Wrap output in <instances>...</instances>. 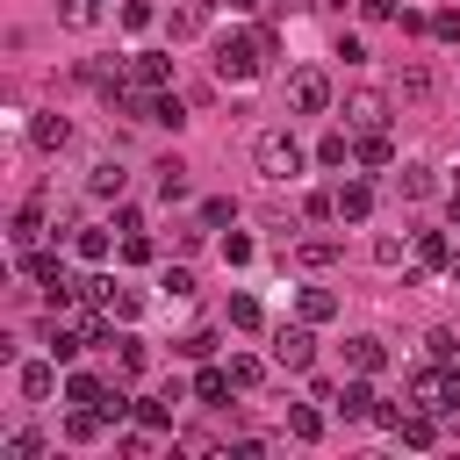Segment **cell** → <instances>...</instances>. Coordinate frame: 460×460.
Listing matches in <instances>:
<instances>
[{"label":"cell","mask_w":460,"mask_h":460,"mask_svg":"<svg viewBox=\"0 0 460 460\" xmlns=\"http://www.w3.org/2000/svg\"><path fill=\"white\" fill-rule=\"evenodd\" d=\"M410 402H417V410H438V417L460 410V367H453V359L417 367V374H410Z\"/></svg>","instance_id":"cell-1"},{"label":"cell","mask_w":460,"mask_h":460,"mask_svg":"<svg viewBox=\"0 0 460 460\" xmlns=\"http://www.w3.org/2000/svg\"><path fill=\"white\" fill-rule=\"evenodd\" d=\"M259 65H266L259 36H223V43H216V79H223V86H252Z\"/></svg>","instance_id":"cell-2"},{"label":"cell","mask_w":460,"mask_h":460,"mask_svg":"<svg viewBox=\"0 0 460 460\" xmlns=\"http://www.w3.org/2000/svg\"><path fill=\"white\" fill-rule=\"evenodd\" d=\"M252 165H259L266 180H295V172H302V144H295L288 129H266V137L252 144Z\"/></svg>","instance_id":"cell-3"},{"label":"cell","mask_w":460,"mask_h":460,"mask_svg":"<svg viewBox=\"0 0 460 460\" xmlns=\"http://www.w3.org/2000/svg\"><path fill=\"white\" fill-rule=\"evenodd\" d=\"M316 323H280L273 331V367H288V374H309V359H316V338H309Z\"/></svg>","instance_id":"cell-4"},{"label":"cell","mask_w":460,"mask_h":460,"mask_svg":"<svg viewBox=\"0 0 460 460\" xmlns=\"http://www.w3.org/2000/svg\"><path fill=\"white\" fill-rule=\"evenodd\" d=\"M288 108L295 115H323L331 108V79L323 72H288Z\"/></svg>","instance_id":"cell-5"},{"label":"cell","mask_w":460,"mask_h":460,"mask_svg":"<svg viewBox=\"0 0 460 460\" xmlns=\"http://www.w3.org/2000/svg\"><path fill=\"white\" fill-rule=\"evenodd\" d=\"M345 129H388V93L359 86V93L345 101Z\"/></svg>","instance_id":"cell-6"},{"label":"cell","mask_w":460,"mask_h":460,"mask_svg":"<svg viewBox=\"0 0 460 460\" xmlns=\"http://www.w3.org/2000/svg\"><path fill=\"white\" fill-rule=\"evenodd\" d=\"M367 381H374V374H352L345 388H331V410H338V417H374V388H367Z\"/></svg>","instance_id":"cell-7"},{"label":"cell","mask_w":460,"mask_h":460,"mask_svg":"<svg viewBox=\"0 0 460 460\" xmlns=\"http://www.w3.org/2000/svg\"><path fill=\"white\" fill-rule=\"evenodd\" d=\"M395 438H402V446H417V453H424V446H438V410H417V402H410V410H402V424H395Z\"/></svg>","instance_id":"cell-8"},{"label":"cell","mask_w":460,"mask_h":460,"mask_svg":"<svg viewBox=\"0 0 460 460\" xmlns=\"http://www.w3.org/2000/svg\"><path fill=\"white\" fill-rule=\"evenodd\" d=\"M129 79H137V86H151V93H165L172 58H165V50H137V58H129Z\"/></svg>","instance_id":"cell-9"},{"label":"cell","mask_w":460,"mask_h":460,"mask_svg":"<svg viewBox=\"0 0 460 460\" xmlns=\"http://www.w3.org/2000/svg\"><path fill=\"white\" fill-rule=\"evenodd\" d=\"M345 367H352V374H381V367H388V345H381V338H345Z\"/></svg>","instance_id":"cell-10"},{"label":"cell","mask_w":460,"mask_h":460,"mask_svg":"<svg viewBox=\"0 0 460 460\" xmlns=\"http://www.w3.org/2000/svg\"><path fill=\"white\" fill-rule=\"evenodd\" d=\"M14 381H22V395H29V402H43V395H58V359H29Z\"/></svg>","instance_id":"cell-11"},{"label":"cell","mask_w":460,"mask_h":460,"mask_svg":"<svg viewBox=\"0 0 460 460\" xmlns=\"http://www.w3.org/2000/svg\"><path fill=\"white\" fill-rule=\"evenodd\" d=\"M165 29H172V43H187V36H201V29H208V0H180Z\"/></svg>","instance_id":"cell-12"},{"label":"cell","mask_w":460,"mask_h":460,"mask_svg":"<svg viewBox=\"0 0 460 460\" xmlns=\"http://www.w3.org/2000/svg\"><path fill=\"white\" fill-rule=\"evenodd\" d=\"M29 144H36V151H65V144H72V122H65V115H36V122H29Z\"/></svg>","instance_id":"cell-13"},{"label":"cell","mask_w":460,"mask_h":460,"mask_svg":"<svg viewBox=\"0 0 460 460\" xmlns=\"http://www.w3.org/2000/svg\"><path fill=\"white\" fill-rule=\"evenodd\" d=\"M352 158H359V165H395L388 129H359V137H352Z\"/></svg>","instance_id":"cell-14"},{"label":"cell","mask_w":460,"mask_h":460,"mask_svg":"<svg viewBox=\"0 0 460 460\" xmlns=\"http://www.w3.org/2000/svg\"><path fill=\"white\" fill-rule=\"evenodd\" d=\"M367 216H374V187L345 180V187H338V223H367Z\"/></svg>","instance_id":"cell-15"},{"label":"cell","mask_w":460,"mask_h":460,"mask_svg":"<svg viewBox=\"0 0 460 460\" xmlns=\"http://www.w3.org/2000/svg\"><path fill=\"white\" fill-rule=\"evenodd\" d=\"M7 237H14V252H36V237H43V201H22Z\"/></svg>","instance_id":"cell-16"},{"label":"cell","mask_w":460,"mask_h":460,"mask_svg":"<svg viewBox=\"0 0 460 460\" xmlns=\"http://www.w3.org/2000/svg\"><path fill=\"white\" fill-rule=\"evenodd\" d=\"M101 309H108L115 323H137V316H144V295H137V288H115V280H108V288H101Z\"/></svg>","instance_id":"cell-17"},{"label":"cell","mask_w":460,"mask_h":460,"mask_svg":"<svg viewBox=\"0 0 460 460\" xmlns=\"http://www.w3.org/2000/svg\"><path fill=\"white\" fill-rule=\"evenodd\" d=\"M230 388H237V381H230V367H201V374H194V402H208V410H216V402H230Z\"/></svg>","instance_id":"cell-18"},{"label":"cell","mask_w":460,"mask_h":460,"mask_svg":"<svg viewBox=\"0 0 460 460\" xmlns=\"http://www.w3.org/2000/svg\"><path fill=\"white\" fill-rule=\"evenodd\" d=\"M101 424H108V417H101L93 402H72V417H65V438H72V446H93V438H101Z\"/></svg>","instance_id":"cell-19"},{"label":"cell","mask_w":460,"mask_h":460,"mask_svg":"<svg viewBox=\"0 0 460 460\" xmlns=\"http://www.w3.org/2000/svg\"><path fill=\"white\" fill-rule=\"evenodd\" d=\"M108 345H115V374H122V381H129V374H144V367H151V352H144V345H137V338H129V331H115V338H108Z\"/></svg>","instance_id":"cell-20"},{"label":"cell","mask_w":460,"mask_h":460,"mask_svg":"<svg viewBox=\"0 0 460 460\" xmlns=\"http://www.w3.org/2000/svg\"><path fill=\"white\" fill-rule=\"evenodd\" d=\"M137 424H151V431H172V395L158 388V395H137V410H129Z\"/></svg>","instance_id":"cell-21"},{"label":"cell","mask_w":460,"mask_h":460,"mask_svg":"<svg viewBox=\"0 0 460 460\" xmlns=\"http://www.w3.org/2000/svg\"><path fill=\"white\" fill-rule=\"evenodd\" d=\"M288 438H302V446L323 438V410L316 402H288Z\"/></svg>","instance_id":"cell-22"},{"label":"cell","mask_w":460,"mask_h":460,"mask_svg":"<svg viewBox=\"0 0 460 460\" xmlns=\"http://www.w3.org/2000/svg\"><path fill=\"white\" fill-rule=\"evenodd\" d=\"M122 180H129V172H122V165H108V158H101V165H93V172H86V194H101V201H122Z\"/></svg>","instance_id":"cell-23"},{"label":"cell","mask_w":460,"mask_h":460,"mask_svg":"<svg viewBox=\"0 0 460 460\" xmlns=\"http://www.w3.org/2000/svg\"><path fill=\"white\" fill-rule=\"evenodd\" d=\"M431 187H438V180H431V165H417V158H410V165L395 172V194H402V201H424Z\"/></svg>","instance_id":"cell-24"},{"label":"cell","mask_w":460,"mask_h":460,"mask_svg":"<svg viewBox=\"0 0 460 460\" xmlns=\"http://www.w3.org/2000/svg\"><path fill=\"white\" fill-rule=\"evenodd\" d=\"M72 252H79L86 266H101V259H108V230H101V223H79V230H72Z\"/></svg>","instance_id":"cell-25"},{"label":"cell","mask_w":460,"mask_h":460,"mask_svg":"<svg viewBox=\"0 0 460 460\" xmlns=\"http://www.w3.org/2000/svg\"><path fill=\"white\" fill-rule=\"evenodd\" d=\"M295 266H309V273L316 266H338V237H302L295 244Z\"/></svg>","instance_id":"cell-26"},{"label":"cell","mask_w":460,"mask_h":460,"mask_svg":"<svg viewBox=\"0 0 460 460\" xmlns=\"http://www.w3.org/2000/svg\"><path fill=\"white\" fill-rule=\"evenodd\" d=\"M295 309H302V323H331V316H338V295H331V288H302Z\"/></svg>","instance_id":"cell-27"},{"label":"cell","mask_w":460,"mask_h":460,"mask_svg":"<svg viewBox=\"0 0 460 460\" xmlns=\"http://www.w3.org/2000/svg\"><path fill=\"white\" fill-rule=\"evenodd\" d=\"M151 172H158V194H165V201H187V165H180V158H158Z\"/></svg>","instance_id":"cell-28"},{"label":"cell","mask_w":460,"mask_h":460,"mask_svg":"<svg viewBox=\"0 0 460 460\" xmlns=\"http://www.w3.org/2000/svg\"><path fill=\"white\" fill-rule=\"evenodd\" d=\"M417 259H424V266H453V244H446V230H417Z\"/></svg>","instance_id":"cell-29"},{"label":"cell","mask_w":460,"mask_h":460,"mask_svg":"<svg viewBox=\"0 0 460 460\" xmlns=\"http://www.w3.org/2000/svg\"><path fill=\"white\" fill-rule=\"evenodd\" d=\"M65 402H93V410H101V402H108V381H93V374H72V381H65Z\"/></svg>","instance_id":"cell-30"},{"label":"cell","mask_w":460,"mask_h":460,"mask_svg":"<svg viewBox=\"0 0 460 460\" xmlns=\"http://www.w3.org/2000/svg\"><path fill=\"white\" fill-rule=\"evenodd\" d=\"M58 22L65 29H93L101 22V0H58Z\"/></svg>","instance_id":"cell-31"},{"label":"cell","mask_w":460,"mask_h":460,"mask_svg":"<svg viewBox=\"0 0 460 460\" xmlns=\"http://www.w3.org/2000/svg\"><path fill=\"white\" fill-rule=\"evenodd\" d=\"M316 165H352V137H345V129H331V137L316 144Z\"/></svg>","instance_id":"cell-32"},{"label":"cell","mask_w":460,"mask_h":460,"mask_svg":"<svg viewBox=\"0 0 460 460\" xmlns=\"http://www.w3.org/2000/svg\"><path fill=\"white\" fill-rule=\"evenodd\" d=\"M402 101H431V72L424 65H402Z\"/></svg>","instance_id":"cell-33"},{"label":"cell","mask_w":460,"mask_h":460,"mask_svg":"<svg viewBox=\"0 0 460 460\" xmlns=\"http://www.w3.org/2000/svg\"><path fill=\"white\" fill-rule=\"evenodd\" d=\"M151 122H165V129H180V122H187V101H180V93H158V108H151Z\"/></svg>","instance_id":"cell-34"},{"label":"cell","mask_w":460,"mask_h":460,"mask_svg":"<svg viewBox=\"0 0 460 460\" xmlns=\"http://www.w3.org/2000/svg\"><path fill=\"white\" fill-rule=\"evenodd\" d=\"M158 288H165L172 302H187V295H194V273H187V266H165V273H158Z\"/></svg>","instance_id":"cell-35"},{"label":"cell","mask_w":460,"mask_h":460,"mask_svg":"<svg viewBox=\"0 0 460 460\" xmlns=\"http://www.w3.org/2000/svg\"><path fill=\"white\" fill-rule=\"evenodd\" d=\"M230 323H237V331H259L266 316H259V302H252V295H230Z\"/></svg>","instance_id":"cell-36"},{"label":"cell","mask_w":460,"mask_h":460,"mask_svg":"<svg viewBox=\"0 0 460 460\" xmlns=\"http://www.w3.org/2000/svg\"><path fill=\"white\" fill-rule=\"evenodd\" d=\"M259 374H266V359H252V352L230 359V381H237V388H259Z\"/></svg>","instance_id":"cell-37"},{"label":"cell","mask_w":460,"mask_h":460,"mask_svg":"<svg viewBox=\"0 0 460 460\" xmlns=\"http://www.w3.org/2000/svg\"><path fill=\"white\" fill-rule=\"evenodd\" d=\"M0 453H7V460H36V453H43V438H36V431H7V446H0Z\"/></svg>","instance_id":"cell-38"},{"label":"cell","mask_w":460,"mask_h":460,"mask_svg":"<svg viewBox=\"0 0 460 460\" xmlns=\"http://www.w3.org/2000/svg\"><path fill=\"white\" fill-rule=\"evenodd\" d=\"M151 22H158L151 0H122V29H151Z\"/></svg>","instance_id":"cell-39"},{"label":"cell","mask_w":460,"mask_h":460,"mask_svg":"<svg viewBox=\"0 0 460 460\" xmlns=\"http://www.w3.org/2000/svg\"><path fill=\"white\" fill-rule=\"evenodd\" d=\"M230 216H237V201H223V194H216V201H201V230H223Z\"/></svg>","instance_id":"cell-40"},{"label":"cell","mask_w":460,"mask_h":460,"mask_svg":"<svg viewBox=\"0 0 460 460\" xmlns=\"http://www.w3.org/2000/svg\"><path fill=\"white\" fill-rule=\"evenodd\" d=\"M208 352H216V331H187L180 338V359H208Z\"/></svg>","instance_id":"cell-41"},{"label":"cell","mask_w":460,"mask_h":460,"mask_svg":"<svg viewBox=\"0 0 460 460\" xmlns=\"http://www.w3.org/2000/svg\"><path fill=\"white\" fill-rule=\"evenodd\" d=\"M431 36H438V43H460V7H438V14H431Z\"/></svg>","instance_id":"cell-42"},{"label":"cell","mask_w":460,"mask_h":460,"mask_svg":"<svg viewBox=\"0 0 460 460\" xmlns=\"http://www.w3.org/2000/svg\"><path fill=\"white\" fill-rule=\"evenodd\" d=\"M302 216H309V223H331V216H338V194H309Z\"/></svg>","instance_id":"cell-43"},{"label":"cell","mask_w":460,"mask_h":460,"mask_svg":"<svg viewBox=\"0 0 460 460\" xmlns=\"http://www.w3.org/2000/svg\"><path fill=\"white\" fill-rule=\"evenodd\" d=\"M122 259L144 266V259H151V237H144V230H122Z\"/></svg>","instance_id":"cell-44"},{"label":"cell","mask_w":460,"mask_h":460,"mask_svg":"<svg viewBox=\"0 0 460 460\" xmlns=\"http://www.w3.org/2000/svg\"><path fill=\"white\" fill-rule=\"evenodd\" d=\"M223 259H230V266H244V259H252V237H244V230H230V237H223Z\"/></svg>","instance_id":"cell-45"},{"label":"cell","mask_w":460,"mask_h":460,"mask_svg":"<svg viewBox=\"0 0 460 460\" xmlns=\"http://www.w3.org/2000/svg\"><path fill=\"white\" fill-rule=\"evenodd\" d=\"M395 22H402V36H431V14H417V7H402Z\"/></svg>","instance_id":"cell-46"},{"label":"cell","mask_w":460,"mask_h":460,"mask_svg":"<svg viewBox=\"0 0 460 460\" xmlns=\"http://www.w3.org/2000/svg\"><path fill=\"white\" fill-rule=\"evenodd\" d=\"M424 352H431V359H453L460 345H453V331H431V338H424Z\"/></svg>","instance_id":"cell-47"},{"label":"cell","mask_w":460,"mask_h":460,"mask_svg":"<svg viewBox=\"0 0 460 460\" xmlns=\"http://www.w3.org/2000/svg\"><path fill=\"white\" fill-rule=\"evenodd\" d=\"M374 424H381V431H395V424H402V402H381V395H374Z\"/></svg>","instance_id":"cell-48"},{"label":"cell","mask_w":460,"mask_h":460,"mask_svg":"<svg viewBox=\"0 0 460 460\" xmlns=\"http://www.w3.org/2000/svg\"><path fill=\"white\" fill-rule=\"evenodd\" d=\"M122 453H129V460H151V424H144V431H129V438H122Z\"/></svg>","instance_id":"cell-49"},{"label":"cell","mask_w":460,"mask_h":460,"mask_svg":"<svg viewBox=\"0 0 460 460\" xmlns=\"http://www.w3.org/2000/svg\"><path fill=\"white\" fill-rule=\"evenodd\" d=\"M359 14H367V22H388V14H395V0H359Z\"/></svg>","instance_id":"cell-50"},{"label":"cell","mask_w":460,"mask_h":460,"mask_svg":"<svg viewBox=\"0 0 460 460\" xmlns=\"http://www.w3.org/2000/svg\"><path fill=\"white\" fill-rule=\"evenodd\" d=\"M446 216L460 223V180H446Z\"/></svg>","instance_id":"cell-51"},{"label":"cell","mask_w":460,"mask_h":460,"mask_svg":"<svg viewBox=\"0 0 460 460\" xmlns=\"http://www.w3.org/2000/svg\"><path fill=\"white\" fill-rule=\"evenodd\" d=\"M309 7H345V0H309Z\"/></svg>","instance_id":"cell-52"},{"label":"cell","mask_w":460,"mask_h":460,"mask_svg":"<svg viewBox=\"0 0 460 460\" xmlns=\"http://www.w3.org/2000/svg\"><path fill=\"white\" fill-rule=\"evenodd\" d=\"M230 7H244V14H252V7H259V0H230Z\"/></svg>","instance_id":"cell-53"},{"label":"cell","mask_w":460,"mask_h":460,"mask_svg":"<svg viewBox=\"0 0 460 460\" xmlns=\"http://www.w3.org/2000/svg\"><path fill=\"white\" fill-rule=\"evenodd\" d=\"M453 280H460V252H453Z\"/></svg>","instance_id":"cell-54"}]
</instances>
